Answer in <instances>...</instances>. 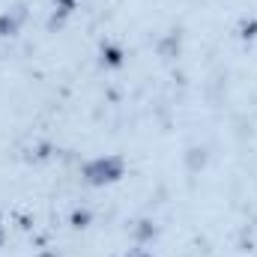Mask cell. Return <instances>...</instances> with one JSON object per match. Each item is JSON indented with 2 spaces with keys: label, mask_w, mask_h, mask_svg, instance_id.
<instances>
[{
  "label": "cell",
  "mask_w": 257,
  "mask_h": 257,
  "mask_svg": "<svg viewBox=\"0 0 257 257\" xmlns=\"http://www.w3.org/2000/svg\"><path fill=\"white\" fill-rule=\"evenodd\" d=\"M105 57H108V63H111V66H120V51H117V48H108V51H105Z\"/></svg>",
  "instance_id": "obj_4"
},
{
  "label": "cell",
  "mask_w": 257,
  "mask_h": 257,
  "mask_svg": "<svg viewBox=\"0 0 257 257\" xmlns=\"http://www.w3.org/2000/svg\"><path fill=\"white\" fill-rule=\"evenodd\" d=\"M138 236H141V242H147L150 236H156V227H153L150 221H141V230H138Z\"/></svg>",
  "instance_id": "obj_3"
},
{
  "label": "cell",
  "mask_w": 257,
  "mask_h": 257,
  "mask_svg": "<svg viewBox=\"0 0 257 257\" xmlns=\"http://www.w3.org/2000/svg\"><path fill=\"white\" fill-rule=\"evenodd\" d=\"M21 21H24V9L21 6H15L12 12L0 15V36H15L18 27H21Z\"/></svg>",
  "instance_id": "obj_2"
},
{
  "label": "cell",
  "mask_w": 257,
  "mask_h": 257,
  "mask_svg": "<svg viewBox=\"0 0 257 257\" xmlns=\"http://www.w3.org/2000/svg\"><path fill=\"white\" fill-rule=\"evenodd\" d=\"M123 174H126V162L120 156H99L81 168V177L90 186H111V183L123 180Z\"/></svg>",
  "instance_id": "obj_1"
},
{
  "label": "cell",
  "mask_w": 257,
  "mask_h": 257,
  "mask_svg": "<svg viewBox=\"0 0 257 257\" xmlns=\"http://www.w3.org/2000/svg\"><path fill=\"white\" fill-rule=\"evenodd\" d=\"M128 257H153L150 251H135V254H128Z\"/></svg>",
  "instance_id": "obj_6"
},
{
  "label": "cell",
  "mask_w": 257,
  "mask_h": 257,
  "mask_svg": "<svg viewBox=\"0 0 257 257\" xmlns=\"http://www.w3.org/2000/svg\"><path fill=\"white\" fill-rule=\"evenodd\" d=\"M6 242V230H3V224H0V245Z\"/></svg>",
  "instance_id": "obj_7"
},
{
  "label": "cell",
  "mask_w": 257,
  "mask_h": 257,
  "mask_svg": "<svg viewBox=\"0 0 257 257\" xmlns=\"http://www.w3.org/2000/svg\"><path fill=\"white\" fill-rule=\"evenodd\" d=\"M57 6H60V12H72L75 9V0H54Z\"/></svg>",
  "instance_id": "obj_5"
}]
</instances>
